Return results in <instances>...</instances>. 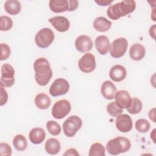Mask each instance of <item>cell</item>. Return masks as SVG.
<instances>
[{"instance_id": "obj_39", "label": "cell", "mask_w": 156, "mask_h": 156, "mask_svg": "<svg viewBox=\"0 0 156 156\" xmlns=\"http://www.w3.org/2000/svg\"><path fill=\"white\" fill-rule=\"evenodd\" d=\"M155 25L154 24L152 26H151L150 27V29H149V34H150V36L152 37V38H155Z\"/></svg>"}, {"instance_id": "obj_10", "label": "cell", "mask_w": 156, "mask_h": 156, "mask_svg": "<svg viewBox=\"0 0 156 156\" xmlns=\"http://www.w3.org/2000/svg\"><path fill=\"white\" fill-rule=\"evenodd\" d=\"M80 70L85 73H90L94 70L96 63L94 55L87 52L79 60L78 63Z\"/></svg>"}, {"instance_id": "obj_9", "label": "cell", "mask_w": 156, "mask_h": 156, "mask_svg": "<svg viewBox=\"0 0 156 156\" xmlns=\"http://www.w3.org/2000/svg\"><path fill=\"white\" fill-rule=\"evenodd\" d=\"M15 70L12 65L5 63L1 66V84L4 87H10L15 83Z\"/></svg>"}, {"instance_id": "obj_17", "label": "cell", "mask_w": 156, "mask_h": 156, "mask_svg": "<svg viewBox=\"0 0 156 156\" xmlns=\"http://www.w3.org/2000/svg\"><path fill=\"white\" fill-rule=\"evenodd\" d=\"M101 91L104 98L112 100L115 98L117 90L115 84L112 83V82L110 80H105L101 85Z\"/></svg>"}, {"instance_id": "obj_35", "label": "cell", "mask_w": 156, "mask_h": 156, "mask_svg": "<svg viewBox=\"0 0 156 156\" xmlns=\"http://www.w3.org/2000/svg\"><path fill=\"white\" fill-rule=\"evenodd\" d=\"M69 2V12L75 10L79 5V2L76 0H68Z\"/></svg>"}, {"instance_id": "obj_15", "label": "cell", "mask_w": 156, "mask_h": 156, "mask_svg": "<svg viewBox=\"0 0 156 156\" xmlns=\"http://www.w3.org/2000/svg\"><path fill=\"white\" fill-rule=\"evenodd\" d=\"M127 75V71L124 66L121 65H116L110 68L109 72L110 78L114 82H119L123 80Z\"/></svg>"}, {"instance_id": "obj_16", "label": "cell", "mask_w": 156, "mask_h": 156, "mask_svg": "<svg viewBox=\"0 0 156 156\" xmlns=\"http://www.w3.org/2000/svg\"><path fill=\"white\" fill-rule=\"evenodd\" d=\"M95 46L97 51L101 55L107 54L110 48L108 38L105 35H99L95 39Z\"/></svg>"}, {"instance_id": "obj_18", "label": "cell", "mask_w": 156, "mask_h": 156, "mask_svg": "<svg viewBox=\"0 0 156 156\" xmlns=\"http://www.w3.org/2000/svg\"><path fill=\"white\" fill-rule=\"evenodd\" d=\"M146 54L144 47L140 43L132 44L129 50L130 57L135 61H139L143 58Z\"/></svg>"}, {"instance_id": "obj_3", "label": "cell", "mask_w": 156, "mask_h": 156, "mask_svg": "<svg viewBox=\"0 0 156 156\" xmlns=\"http://www.w3.org/2000/svg\"><path fill=\"white\" fill-rule=\"evenodd\" d=\"M131 147L130 140L123 136H117L110 140L106 144V149L108 154L116 155L128 151Z\"/></svg>"}, {"instance_id": "obj_21", "label": "cell", "mask_w": 156, "mask_h": 156, "mask_svg": "<svg viewBox=\"0 0 156 156\" xmlns=\"http://www.w3.org/2000/svg\"><path fill=\"white\" fill-rule=\"evenodd\" d=\"M112 26V23L104 16L96 18L93 22L94 29L100 32H104L109 30Z\"/></svg>"}, {"instance_id": "obj_6", "label": "cell", "mask_w": 156, "mask_h": 156, "mask_svg": "<svg viewBox=\"0 0 156 156\" xmlns=\"http://www.w3.org/2000/svg\"><path fill=\"white\" fill-rule=\"evenodd\" d=\"M71 109L70 102L66 99L57 101L52 108V115L57 119H61L68 115Z\"/></svg>"}, {"instance_id": "obj_19", "label": "cell", "mask_w": 156, "mask_h": 156, "mask_svg": "<svg viewBox=\"0 0 156 156\" xmlns=\"http://www.w3.org/2000/svg\"><path fill=\"white\" fill-rule=\"evenodd\" d=\"M45 131L40 127H35L31 129L29 134V138L31 143L35 144L41 143L45 139Z\"/></svg>"}, {"instance_id": "obj_23", "label": "cell", "mask_w": 156, "mask_h": 156, "mask_svg": "<svg viewBox=\"0 0 156 156\" xmlns=\"http://www.w3.org/2000/svg\"><path fill=\"white\" fill-rule=\"evenodd\" d=\"M21 3L17 0H7L4 3L5 12L12 15L18 14L21 11Z\"/></svg>"}, {"instance_id": "obj_24", "label": "cell", "mask_w": 156, "mask_h": 156, "mask_svg": "<svg viewBox=\"0 0 156 156\" xmlns=\"http://www.w3.org/2000/svg\"><path fill=\"white\" fill-rule=\"evenodd\" d=\"M35 104L38 108L41 110H45L50 106L51 104V101L48 94L41 93L38 94L35 96Z\"/></svg>"}, {"instance_id": "obj_33", "label": "cell", "mask_w": 156, "mask_h": 156, "mask_svg": "<svg viewBox=\"0 0 156 156\" xmlns=\"http://www.w3.org/2000/svg\"><path fill=\"white\" fill-rule=\"evenodd\" d=\"M12 148L6 143H1L0 144V155H11Z\"/></svg>"}, {"instance_id": "obj_1", "label": "cell", "mask_w": 156, "mask_h": 156, "mask_svg": "<svg viewBox=\"0 0 156 156\" xmlns=\"http://www.w3.org/2000/svg\"><path fill=\"white\" fill-rule=\"evenodd\" d=\"M34 69L37 83L40 86H46L52 76V71L49 61L44 57L37 58L34 62Z\"/></svg>"}, {"instance_id": "obj_38", "label": "cell", "mask_w": 156, "mask_h": 156, "mask_svg": "<svg viewBox=\"0 0 156 156\" xmlns=\"http://www.w3.org/2000/svg\"><path fill=\"white\" fill-rule=\"evenodd\" d=\"M155 108H152L149 112V118H150V119L153 121L154 122H155Z\"/></svg>"}, {"instance_id": "obj_36", "label": "cell", "mask_w": 156, "mask_h": 156, "mask_svg": "<svg viewBox=\"0 0 156 156\" xmlns=\"http://www.w3.org/2000/svg\"><path fill=\"white\" fill-rule=\"evenodd\" d=\"M94 2L100 6H107L110 5L113 2V0H99L94 1Z\"/></svg>"}, {"instance_id": "obj_14", "label": "cell", "mask_w": 156, "mask_h": 156, "mask_svg": "<svg viewBox=\"0 0 156 156\" xmlns=\"http://www.w3.org/2000/svg\"><path fill=\"white\" fill-rule=\"evenodd\" d=\"M115 102L121 108H127L131 102V98L127 91L119 90L115 95Z\"/></svg>"}, {"instance_id": "obj_32", "label": "cell", "mask_w": 156, "mask_h": 156, "mask_svg": "<svg viewBox=\"0 0 156 156\" xmlns=\"http://www.w3.org/2000/svg\"><path fill=\"white\" fill-rule=\"evenodd\" d=\"M1 54V60H6L9 58L10 55L11 50L9 46L5 43H1L0 44Z\"/></svg>"}, {"instance_id": "obj_12", "label": "cell", "mask_w": 156, "mask_h": 156, "mask_svg": "<svg viewBox=\"0 0 156 156\" xmlns=\"http://www.w3.org/2000/svg\"><path fill=\"white\" fill-rule=\"evenodd\" d=\"M75 46L78 51L83 53L91 51L93 46V43L90 37L82 35L76 39Z\"/></svg>"}, {"instance_id": "obj_22", "label": "cell", "mask_w": 156, "mask_h": 156, "mask_svg": "<svg viewBox=\"0 0 156 156\" xmlns=\"http://www.w3.org/2000/svg\"><path fill=\"white\" fill-rule=\"evenodd\" d=\"M45 150L50 155H55L59 152L61 149L60 141L54 138H49L45 143Z\"/></svg>"}, {"instance_id": "obj_37", "label": "cell", "mask_w": 156, "mask_h": 156, "mask_svg": "<svg viewBox=\"0 0 156 156\" xmlns=\"http://www.w3.org/2000/svg\"><path fill=\"white\" fill-rule=\"evenodd\" d=\"M64 155H79V153L77 152V151L75 149L71 148L66 151V152L63 154Z\"/></svg>"}, {"instance_id": "obj_11", "label": "cell", "mask_w": 156, "mask_h": 156, "mask_svg": "<svg viewBox=\"0 0 156 156\" xmlns=\"http://www.w3.org/2000/svg\"><path fill=\"white\" fill-rule=\"evenodd\" d=\"M115 122L116 129L121 132L126 133L130 131L132 129V119L127 114H121L117 116Z\"/></svg>"}, {"instance_id": "obj_31", "label": "cell", "mask_w": 156, "mask_h": 156, "mask_svg": "<svg viewBox=\"0 0 156 156\" xmlns=\"http://www.w3.org/2000/svg\"><path fill=\"white\" fill-rule=\"evenodd\" d=\"M13 26L12 19L7 16L2 15L0 17V30L1 31H7L10 30Z\"/></svg>"}, {"instance_id": "obj_25", "label": "cell", "mask_w": 156, "mask_h": 156, "mask_svg": "<svg viewBox=\"0 0 156 156\" xmlns=\"http://www.w3.org/2000/svg\"><path fill=\"white\" fill-rule=\"evenodd\" d=\"M13 144L14 147L19 151H24L27 146L26 138L23 135H16L13 139Z\"/></svg>"}, {"instance_id": "obj_7", "label": "cell", "mask_w": 156, "mask_h": 156, "mask_svg": "<svg viewBox=\"0 0 156 156\" xmlns=\"http://www.w3.org/2000/svg\"><path fill=\"white\" fill-rule=\"evenodd\" d=\"M127 47V40L123 37L118 38L112 42L110 48V54L113 58H120L124 55Z\"/></svg>"}, {"instance_id": "obj_30", "label": "cell", "mask_w": 156, "mask_h": 156, "mask_svg": "<svg viewBox=\"0 0 156 156\" xmlns=\"http://www.w3.org/2000/svg\"><path fill=\"white\" fill-rule=\"evenodd\" d=\"M107 111L110 116L113 117H116L117 116L122 113L123 110L116 105L115 101H113L112 102H110L107 105Z\"/></svg>"}, {"instance_id": "obj_20", "label": "cell", "mask_w": 156, "mask_h": 156, "mask_svg": "<svg viewBox=\"0 0 156 156\" xmlns=\"http://www.w3.org/2000/svg\"><path fill=\"white\" fill-rule=\"evenodd\" d=\"M49 6L52 12L62 13L69 10V2L67 0H51Z\"/></svg>"}, {"instance_id": "obj_5", "label": "cell", "mask_w": 156, "mask_h": 156, "mask_svg": "<svg viewBox=\"0 0 156 156\" xmlns=\"http://www.w3.org/2000/svg\"><path fill=\"white\" fill-rule=\"evenodd\" d=\"M54 40L53 31L48 27L40 29L35 35V41L37 46L40 48L49 47Z\"/></svg>"}, {"instance_id": "obj_28", "label": "cell", "mask_w": 156, "mask_h": 156, "mask_svg": "<svg viewBox=\"0 0 156 156\" xmlns=\"http://www.w3.org/2000/svg\"><path fill=\"white\" fill-rule=\"evenodd\" d=\"M46 128L49 133L54 136L58 135L61 132L60 126L55 121L51 120L46 123Z\"/></svg>"}, {"instance_id": "obj_4", "label": "cell", "mask_w": 156, "mask_h": 156, "mask_svg": "<svg viewBox=\"0 0 156 156\" xmlns=\"http://www.w3.org/2000/svg\"><path fill=\"white\" fill-rule=\"evenodd\" d=\"M82 126V121L78 116H71L63 124L64 133L68 137H73L80 129Z\"/></svg>"}, {"instance_id": "obj_2", "label": "cell", "mask_w": 156, "mask_h": 156, "mask_svg": "<svg viewBox=\"0 0 156 156\" xmlns=\"http://www.w3.org/2000/svg\"><path fill=\"white\" fill-rule=\"evenodd\" d=\"M136 8V2L133 0H124L109 6L107 10L108 16L113 20H117L119 18L134 12Z\"/></svg>"}, {"instance_id": "obj_8", "label": "cell", "mask_w": 156, "mask_h": 156, "mask_svg": "<svg viewBox=\"0 0 156 156\" xmlns=\"http://www.w3.org/2000/svg\"><path fill=\"white\" fill-rule=\"evenodd\" d=\"M69 90V82L65 79H55L49 88V93L52 96L57 97L65 94Z\"/></svg>"}, {"instance_id": "obj_27", "label": "cell", "mask_w": 156, "mask_h": 156, "mask_svg": "<svg viewBox=\"0 0 156 156\" xmlns=\"http://www.w3.org/2000/svg\"><path fill=\"white\" fill-rule=\"evenodd\" d=\"M105 147L100 143H94L91 146L89 156H105Z\"/></svg>"}, {"instance_id": "obj_29", "label": "cell", "mask_w": 156, "mask_h": 156, "mask_svg": "<svg viewBox=\"0 0 156 156\" xmlns=\"http://www.w3.org/2000/svg\"><path fill=\"white\" fill-rule=\"evenodd\" d=\"M135 129L141 133H146L150 129V123L145 119H139L135 122Z\"/></svg>"}, {"instance_id": "obj_13", "label": "cell", "mask_w": 156, "mask_h": 156, "mask_svg": "<svg viewBox=\"0 0 156 156\" xmlns=\"http://www.w3.org/2000/svg\"><path fill=\"white\" fill-rule=\"evenodd\" d=\"M48 21L57 31L60 32L67 31L70 27L69 20L66 17L63 16H57L52 17L49 19Z\"/></svg>"}, {"instance_id": "obj_34", "label": "cell", "mask_w": 156, "mask_h": 156, "mask_svg": "<svg viewBox=\"0 0 156 156\" xmlns=\"http://www.w3.org/2000/svg\"><path fill=\"white\" fill-rule=\"evenodd\" d=\"M4 87L0 83V105L2 106L6 104L8 100V94L7 91L4 89Z\"/></svg>"}, {"instance_id": "obj_26", "label": "cell", "mask_w": 156, "mask_h": 156, "mask_svg": "<svg viewBox=\"0 0 156 156\" xmlns=\"http://www.w3.org/2000/svg\"><path fill=\"white\" fill-rule=\"evenodd\" d=\"M142 107L143 104L141 101L136 98H134L131 99L130 104L127 109L129 113L135 115L139 113L141 111Z\"/></svg>"}]
</instances>
